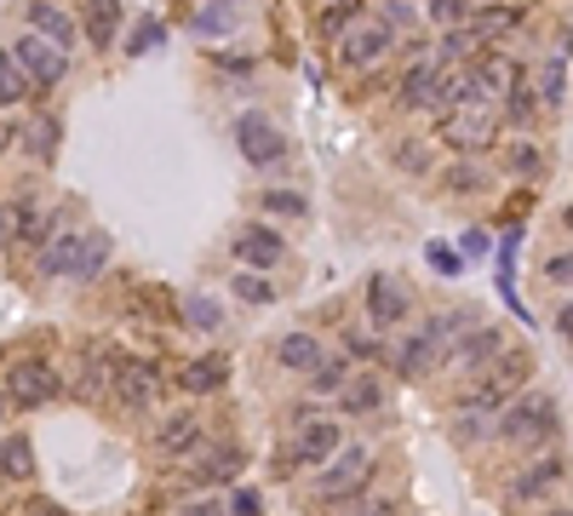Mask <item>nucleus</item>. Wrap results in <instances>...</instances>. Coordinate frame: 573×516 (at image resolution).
<instances>
[{
	"mask_svg": "<svg viewBox=\"0 0 573 516\" xmlns=\"http://www.w3.org/2000/svg\"><path fill=\"white\" fill-rule=\"evenodd\" d=\"M235 150H242V161H253V166H276L287 155V138L276 132V121H269V115L247 110L242 121H235Z\"/></svg>",
	"mask_w": 573,
	"mask_h": 516,
	"instance_id": "5",
	"label": "nucleus"
},
{
	"mask_svg": "<svg viewBox=\"0 0 573 516\" xmlns=\"http://www.w3.org/2000/svg\"><path fill=\"white\" fill-rule=\"evenodd\" d=\"M470 75H477V92H499V81H511V63H504V58H482Z\"/></svg>",
	"mask_w": 573,
	"mask_h": 516,
	"instance_id": "36",
	"label": "nucleus"
},
{
	"mask_svg": "<svg viewBox=\"0 0 573 516\" xmlns=\"http://www.w3.org/2000/svg\"><path fill=\"white\" fill-rule=\"evenodd\" d=\"M424 259H430V270H436V275H459V270H464V253H453L448 241H430Z\"/></svg>",
	"mask_w": 573,
	"mask_h": 516,
	"instance_id": "37",
	"label": "nucleus"
},
{
	"mask_svg": "<svg viewBox=\"0 0 573 516\" xmlns=\"http://www.w3.org/2000/svg\"><path fill=\"white\" fill-rule=\"evenodd\" d=\"M551 516H573V510H551Z\"/></svg>",
	"mask_w": 573,
	"mask_h": 516,
	"instance_id": "56",
	"label": "nucleus"
},
{
	"mask_svg": "<svg viewBox=\"0 0 573 516\" xmlns=\"http://www.w3.org/2000/svg\"><path fill=\"white\" fill-rule=\"evenodd\" d=\"M367 316H374L379 327H396V322H408L413 316V304H408V293L396 287V275H367Z\"/></svg>",
	"mask_w": 573,
	"mask_h": 516,
	"instance_id": "8",
	"label": "nucleus"
},
{
	"mask_svg": "<svg viewBox=\"0 0 573 516\" xmlns=\"http://www.w3.org/2000/svg\"><path fill=\"white\" fill-rule=\"evenodd\" d=\"M424 333L436 338V351H442V362H448V356L459 351V338H464V333H477V310H448V316H436Z\"/></svg>",
	"mask_w": 573,
	"mask_h": 516,
	"instance_id": "22",
	"label": "nucleus"
},
{
	"mask_svg": "<svg viewBox=\"0 0 573 516\" xmlns=\"http://www.w3.org/2000/svg\"><path fill=\"white\" fill-rule=\"evenodd\" d=\"M390 47H396V34H390L385 18H356V23L345 29V41H339V58H345L350 69H374Z\"/></svg>",
	"mask_w": 573,
	"mask_h": 516,
	"instance_id": "7",
	"label": "nucleus"
},
{
	"mask_svg": "<svg viewBox=\"0 0 573 516\" xmlns=\"http://www.w3.org/2000/svg\"><path fill=\"white\" fill-rule=\"evenodd\" d=\"M374 471H379L374 447H361V442H345V454L332 459V465H321V476H316V499H321V505L356 499V494H367V482H374Z\"/></svg>",
	"mask_w": 573,
	"mask_h": 516,
	"instance_id": "2",
	"label": "nucleus"
},
{
	"mask_svg": "<svg viewBox=\"0 0 573 516\" xmlns=\"http://www.w3.org/2000/svg\"><path fill=\"white\" fill-rule=\"evenodd\" d=\"M350 516H396V499H385V494H361V499L350 505Z\"/></svg>",
	"mask_w": 573,
	"mask_h": 516,
	"instance_id": "41",
	"label": "nucleus"
},
{
	"mask_svg": "<svg viewBox=\"0 0 573 516\" xmlns=\"http://www.w3.org/2000/svg\"><path fill=\"white\" fill-rule=\"evenodd\" d=\"M539 98H545V103L562 98V63H545V75H539Z\"/></svg>",
	"mask_w": 573,
	"mask_h": 516,
	"instance_id": "45",
	"label": "nucleus"
},
{
	"mask_svg": "<svg viewBox=\"0 0 573 516\" xmlns=\"http://www.w3.org/2000/svg\"><path fill=\"white\" fill-rule=\"evenodd\" d=\"M430 12L442 23H453V18H464V0H430Z\"/></svg>",
	"mask_w": 573,
	"mask_h": 516,
	"instance_id": "49",
	"label": "nucleus"
},
{
	"mask_svg": "<svg viewBox=\"0 0 573 516\" xmlns=\"http://www.w3.org/2000/svg\"><path fill=\"white\" fill-rule=\"evenodd\" d=\"M442 144L448 150H464V155H477V150H488L493 144V132H499V110L493 103H482V98H470V103H459L453 115H442Z\"/></svg>",
	"mask_w": 573,
	"mask_h": 516,
	"instance_id": "3",
	"label": "nucleus"
},
{
	"mask_svg": "<svg viewBox=\"0 0 573 516\" xmlns=\"http://www.w3.org/2000/svg\"><path fill=\"white\" fill-rule=\"evenodd\" d=\"M242 465H247L242 447H201V459L190 465V482H201V488H207V482H235Z\"/></svg>",
	"mask_w": 573,
	"mask_h": 516,
	"instance_id": "15",
	"label": "nucleus"
},
{
	"mask_svg": "<svg viewBox=\"0 0 573 516\" xmlns=\"http://www.w3.org/2000/svg\"><path fill=\"white\" fill-rule=\"evenodd\" d=\"M81 235H86V230H58V235H52V247H41V275H75Z\"/></svg>",
	"mask_w": 573,
	"mask_h": 516,
	"instance_id": "23",
	"label": "nucleus"
},
{
	"mask_svg": "<svg viewBox=\"0 0 573 516\" xmlns=\"http://www.w3.org/2000/svg\"><path fill=\"white\" fill-rule=\"evenodd\" d=\"M81 29H86L92 47H115V34H121V0H86Z\"/></svg>",
	"mask_w": 573,
	"mask_h": 516,
	"instance_id": "20",
	"label": "nucleus"
},
{
	"mask_svg": "<svg viewBox=\"0 0 573 516\" xmlns=\"http://www.w3.org/2000/svg\"><path fill=\"white\" fill-rule=\"evenodd\" d=\"M361 18V0H332V7H321V34H327V41H345V29Z\"/></svg>",
	"mask_w": 573,
	"mask_h": 516,
	"instance_id": "28",
	"label": "nucleus"
},
{
	"mask_svg": "<svg viewBox=\"0 0 573 516\" xmlns=\"http://www.w3.org/2000/svg\"><path fill=\"white\" fill-rule=\"evenodd\" d=\"M448 190H453V195H477V190H488V172H482L477 161H453V166H448Z\"/></svg>",
	"mask_w": 573,
	"mask_h": 516,
	"instance_id": "30",
	"label": "nucleus"
},
{
	"mask_svg": "<svg viewBox=\"0 0 573 516\" xmlns=\"http://www.w3.org/2000/svg\"><path fill=\"white\" fill-rule=\"evenodd\" d=\"M29 87H35V81L23 75V63H18L12 52H0V103H23Z\"/></svg>",
	"mask_w": 573,
	"mask_h": 516,
	"instance_id": "29",
	"label": "nucleus"
},
{
	"mask_svg": "<svg viewBox=\"0 0 573 516\" xmlns=\"http://www.w3.org/2000/svg\"><path fill=\"white\" fill-rule=\"evenodd\" d=\"M470 47H477V29H448V34H442V52H448V58H459V52H470Z\"/></svg>",
	"mask_w": 573,
	"mask_h": 516,
	"instance_id": "44",
	"label": "nucleus"
},
{
	"mask_svg": "<svg viewBox=\"0 0 573 516\" xmlns=\"http://www.w3.org/2000/svg\"><path fill=\"white\" fill-rule=\"evenodd\" d=\"M339 407L345 413H374V407H385V385H379L374 373H356L350 385L339 391Z\"/></svg>",
	"mask_w": 573,
	"mask_h": 516,
	"instance_id": "25",
	"label": "nucleus"
},
{
	"mask_svg": "<svg viewBox=\"0 0 573 516\" xmlns=\"http://www.w3.org/2000/svg\"><path fill=\"white\" fill-rule=\"evenodd\" d=\"M23 516H63V510H58V505H47V499H35V505H29Z\"/></svg>",
	"mask_w": 573,
	"mask_h": 516,
	"instance_id": "52",
	"label": "nucleus"
},
{
	"mask_svg": "<svg viewBox=\"0 0 573 516\" xmlns=\"http://www.w3.org/2000/svg\"><path fill=\"white\" fill-rule=\"evenodd\" d=\"M327 7H332V0H327Z\"/></svg>",
	"mask_w": 573,
	"mask_h": 516,
	"instance_id": "57",
	"label": "nucleus"
},
{
	"mask_svg": "<svg viewBox=\"0 0 573 516\" xmlns=\"http://www.w3.org/2000/svg\"><path fill=\"white\" fill-rule=\"evenodd\" d=\"M0 471H7L12 482H29V476H35V454H29V436H7V442H0Z\"/></svg>",
	"mask_w": 573,
	"mask_h": 516,
	"instance_id": "27",
	"label": "nucleus"
},
{
	"mask_svg": "<svg viewBox=\"0 0 573 516\" xmlns=\"http://www.w3.org/2000/svg\"><path fill=\"white\" fill-rule=\"evenodd\" d=\"M345 344H350V356H367V362L379 356V338H374V333H361V327H350V333H345Z\"/></svg>",
	"mask_w": 573,
	"mask_h": 516,
	"instance_id": "43",
	"label": "nucleus"
},
{
	"mask_svg": "<svg viewBox=\"0 0 573 516\" xmlns=\"http://www.w3.org/2000/svg\"><path fill=\"white\" fill-rule=\"evenodd\" d=\"M161 41H166V23H161V18H144L139 29H132V41H126V58H150Z\"/></svg>",
	"mask_w": 573,
	"mask_h": 516,
	"instance_id": "32",
	"label": "nucleus"
},
{
	"mask_svg": "<svg viewBox=\"0 0 573 516\" xmlns=\"http://www.w3.org/2000/svg\"><path fill=\"white\" fill-rule=\"evenodd\" d=\"M511 447H545L556 436V402L551 396H539V391H522L511 407L499 413V425H493Z\"/></svg>",
	"mask_w": 573,
	"mask_h": 516,
	"instance_id": "1",
	"label": "nucleus"
},
{
	"mask_svg": "<svg viewBox=\"0 0 573 516\" xmlns=\"http://www.w3.org/2000/svg\"><path fill=\"white\" fill-rule=\"evenodd\" d=\"M184 316H190V327H218L224 322V310H218V299H207V293H195V299H184Z\"/></svg>",
	"mask_w": 573,
	"mask_h": 516,
	"instance_id": "33",
	"label": "nucleus"
},
{
	"mask_svg": "<svg viewBox=\"0 0 573 516\" xmlns=\"http://www.w3.org/2000/svg\"><path fill=\"white\" fill-rule=\"evenodd\" d=\"M229 287H235V299H247V304H269V299H276V287H269L258 270H242Z\"/></svg>",
	"mask_w": 573,
	"mask_h": 516,
	"instance_id": "35",
	"label": "nucleus"
},
{
	"mask_svg": "<svg viewBox=\"0 0 573 516\" xmlns=\"http://www.w3.org/2000/svg\"><path fill=\"white\" fill-rule=\"evenodd\" d=\"M155 447H161V454H173V459L201 454V419H195V413H178V419H166V425L155 431Z\"/></svg>",
	"mask_w": 573,
	"mask_h": 516,
	"instance_id": "19",
	"label": "nucleus"
},
{
	"mask_svg": "<svg viewBox=\"0 0 573 516\" xmlns=\"http://www.w3.org/2000/svg\"><path fill=\"white\" fill-rule=\"evenodd\" d=\"M545 275H551L556 287H573V253H556V259L545 264Z\"/></svg>",
	"mask_w": 573,
	"mask_h": 516,
	"instance_id": "46",
	"label": "nucleus"
},
{
	"mask_svg": "<svg viewBox=\"0 0 573 516\" xmlns=\"http://www.w3.org/2000/svg\"><path fill=\"white\" fill-rule=\"evenodd\" d=\"M155 367L150 362H139V356H126V362H115V396H121V407H155Z\"/></svg>",
	"mask_w": 573,
	"mask_h": 516,
	"instance_id": "11",
	"label": "nucleus"
},
{
	"mask_svg": "<svg viewBox=\"0 0 573 516\" xmlns=\"http://www.w3.org/2000/svg\"><path fill=\"white\" fill-rule=\"evenodd\" d=\"M235 516H258V494H247V488H235Z\"/></svg>",
	"mask_w": 573,
	"mask_h": 516,
	"instance_id": "50",
	"label": "nucleus"
},
{
	"mask_svg": "<svg viewBox=\"0 0 573 516\" xmlns=\"http://www.w3.org/2000/svg\"><path fill=\"white\" fill-rule=\"evenodd\" d=\"M567 230H573V206H567Z\"/></svg>",
	"mask_w": 573,
	"mask_h": 516,
	"instance_id": "55",
	"label": "nucleus"
},
{
	"mask_svg": "<svg viewBox=\"0 0 573 516\" xmlns=\"http://www.w3.org/2000/svg\"><path fill=\"white\" fill-rule=\"evenodd\" d=\"M385 23H390V34H401V29H419V12L408 7V0H385V12H379Z\"/></svg>",
	"mask_w": 573,
	"mask_h": 516,
	"instance_id": "38",
	"label": "nucleus"
},
{
	"mask_svg": "<svg viewBox=\"0 0 573 516\" xmlns=\"http://www.w3.org/2000/svg\"><path fill=\"white\" fill-rule=\"evenodd\" d=\"M224 385H229V356H201V362L184 367V391L190 396H213Z\"/></svg>",
	"mask_w": 573,
	"mask_h": 516,
	"instance_id": "21",
	"label": "nucleus"
},
{
	"mask_svg": "<svg viewBox=\"0 0 573 516\" xmlns=\"http://www.w3.org/2000/svg\"><path fill=\"white\" fill-rule=\"evenodd\" d=\"M470 29H477V41H482V34H499V29H516V12H511V7H493V12H482Z\"/></svg>",
	"mask_w": 573,
	"mask_h": 516,
	"instance_id": "39",
	"label": "nucleus"
},
{
	"mask_svg": "<svg viewBox=\"0 0 573 516\" xmlns=\"http://www.w3.org/2000/svg\"><path fill=\"white\" fill-rule=\"evenodd\" d=\"M436 75H442V69H436L430 58H419L413 69H408V75H401V110H424V103H430V87H436Z\"/></svg>",
	"mask_w": 573,
	"mask_h": 516,
	"instance_id": "24",
	"label": "nucleus"
},
{
	"mask_svg": "<svg viewBox=\"0 0 573 516\" xmlns=\"http://www.w3.org/2000/svg\"><path fill=\"white\" fill-rule=\"evenodd\" d=\"M29 150L52 155V150H58V121H35V127H29Z\"/></svg>",
	"mask_w": 573,
	"mask_h": 516,
	"instance_id": "40",
	"label": "nucleus"
},
{
	"mask_svg": "<svg viewBox=\"0 0 573 516\" xmlns=\"http://www.w3.org/2000/svg\"><path fill=\"white\" fill-rule=\"evenodd\" d=\"M396 166H413V172H424V166H430V155H424L419 144H401V150H396Z\"/></svg>",
	"mask_w": 573,
	"mask_h": 516,
	"instance_id": "48",
	"label": "nucleus"
},
{
	"mask_svg": "<svg viewBox=\"0 0 573 516\" xmlns=\"http://www.w3.org/2000/svg\"><path fill=\"white\" fill-rule=\"evenodd\" d=\"M29 34H41V41H52V47H81V23L63 12V7H52V0H29Z\"/></svg>",
	"mask_w": 573,
	"mask_h": 516,
	"instance_id": "10",
	"label": "nucleus"
},
{
	"mask_svg": "<svg viewBox=\"0 0 573 516\" xmlns=\"http://www.w3.org/2000/svg\"><path fill=\"white\" fill-rule=\"evenodd\" d=\"M178 516H229V505L224 499H190Z\"/></svg>",
	"mask_w": 573,
	"mask_h": 516,
	"instance_id": "47",
	"label": "nucleus"
},
{
	"mask_svg": "<svg viewBox=\"0 0 573 516\" xmlns=\"http://www.w3.org/2000/svg\"><path fill=\"white\" fill-rule=\"evenodd\" d=\"M511 166H516V172H539V155H533V150H511Z\"/></svg>",
	"mask_w": 573,
	"mask_h": 516,
	"instance_id": "51",
	"label": "nucleus"
},
{
	"mask_svg": "<svg viewBox=\"0 0 573 516\" xmlns=\"http://www.w3.org/2000/svg\"><path fill=\"white\" fill-rule=\"evenodd\" d=\"M556 327H562V333L573 338V304H567V310H562V316H556Z\"/></svg>",
	"mask_w": 573,
	"mask_h": 516,
	"instance_id": "54",
	"label": "nucleus"
},
{
	"mask_svg": "<svg viewBox=\"0 0 573 516\" xmlns=\"http://www.w3.org/2000/svg\"><path fill=\"white\" fill-rule=\"evenodd\" d=\"M12 219H18V213H12V206H0V241H7V235H12Z\"/></svg>",
	"mask_w": 573,
	"mask_h": 516,
	"instance_id": "53",
	"label": "nucleus"
},
{
	"mask_svg": "<svg viewBox=\"0 0 573 516\" xmlns=\"http://www.w3.org/2000/svg\"><path fill=\"white\" fill-rule=\"evenodd\" d=\"M470 98H477V75H470V69H442V75H436V87H430V103H424V110L453 115L459 103H470Z\"/></svg>",
	"mask_w": 573,
	"mask_h": 516,
	"instance_id": "16",
	"label": "nucleus"
},
{
	"mask_svg": "<svg viewBox=\"0 0 573 516\" xmlns=\"http://www.w3.org/2000/svg\"><path fill=\"white\" fill-rule=\"evenodd\" d=\"M345 454V431L332 425V419H305L298 425V454L293 459H305V465H332Z\"/></svg>",
	"mask_w": 573,
	"mask_h": 516,
	"instance_id": "9",
	"label": "nucleus"
},
{
	"mask_svg": "<svg viewBox=\"0 0 573 516\" xmlns=\"http://www.w3.org/2000/svg\"><path fill=\"white\" fill-rule=\"evenodd\" d=\"M310 385H316V396H332V391H345V385H350V367L327 356V362L310 373Z\"/></svg>",
	"mask_w": 573,
	"mask_h": 516,
	"instance_id": "34",
	"label": "nucleus"
},
{
	"mask_svg": "<svg viewBox=\"0 0 573 516\" xmlns=\"http://www.w3.org/2000/svg\"><path fill=\"white\" fill-rule=\"evenodd\" d=\"M562 471H567V465H562L556 454L533 459L528 471H516V476H511V499H516V505H528V499H539V494H551L556 482H562Z\"/></svg>",
	"mask_w": 573,
	"mask_h": 516,
	"instance_id": "14",
	"label": "nucleus"
},
{
	"mask_svg": "<svg viewBox=\"0 0 573 516\" xmlns=\"http://www.w3.org/2000/svg\"><path fill=\"white\" fill-rule=\"evenodd\" d=\"M104 264H110V235H104V230H86V235H81V259H75V275H81V282H92V275L104 270Z\"/></svg>",
	"mask_w": 573,
	"mask_h": 516,
	"instance_id": "26",
	"label": "nucleus"
},
{
	"mask_svg": "<svg viewBox=\"0 0 573 516\" xmlns=\"http://www.w3.org/2000/svg\"><path fill=\"white\" fill-rule=\"evenodd\" d=\"M52 396H58V373H52L41 356H23V362L7 367V402H12V407L35 413V407H47Z\"/></svg>",
	"mask_w": 573,
	"mask_h": 516,
	"instance_id": "4",
	"label": "nucleus"
},
{
	"mask_svg": "<svg viewBox=\"0 0 573 516\" xmlns=\"http://www.w3.org/2000/svg\"><path fill=\"white\" fill-rule=\"evenodd\" d=\"M436 362H442V351H436L430 333H413V338L396 344V373H401V378H424Z\"/></svg>",
	"mask_w": 573,
	"mask_h": 516,
	"instance_id": "18",
	"label": "nucleus"
},
{
	"mask_svg": "<svg viewBox=\"0 0 573 516\" xmlns=\"http://www.w3.org/2000/svg\"><path fill=\"white\" fill-rule=\"evenodd\" d=\"M12 58L23 63V75L35 81V87H58L63 75H70V52L52 47V41H41V34H18Z\"/></svg>",
	"mask_w": 573,
	"mask_h": 516,
	"instance_id": "6",
	"label": "nucleus"
},
{
	"mask_svg": "<svg viewBox=\"0 0 573 516\" xmlns=\"http://www.w3.org/2000/svg\"><path fill=\"white\" fill-rule=\"evenodd\" d=\"M224 23H235V12H229V0H218L213 12H201V18H195V29H201V34H213V29H224Z\"/></svg>",
	"mask_w": 573,
	"mask_h": 516,
	"instance_id": "42",
	"label": "nucleus"
},
{
	"mask_svg": "<svg viewBox=\"0 0 573 516\" xmlns=\"http://www.w3.org/2000/svg\"><path fill=\"white\" fill-rule=\"evenodd\" d=\"M264 213H269V219H305L310 201L293 195V190H264Z\"/></svg>",
	"mask_w": 573,
	"mask_h": 516,
	"instance_id": "31",
	"label": "nucleus"
},
{
	"mask_svg": "<svg viewBox=\"0 0 573 516\" xmlns=\"http://www.w3.org/2000/svg\"><path fill=\"white\" fill-rule=\"evenodd\" d=\"M282 235L276 230H264V224H253V230H242V235H235V259H242V264H253V270H276L282 264Z\"/></svg>",
	"mask_w": 573,
	"mask_h": 516,
	"instance_id": "13",
	"label": "nucleus"
},
{
	"mask_svg": "<svg viewBox=\"0 0 573 516\" xmlns=\"http://www.w3.org/2000/svg\"><path fill=\"white\" fill-rule=\"evenodd\" d=\"M493 356H504V333L499 327H477V333H464L459 338V351L448 356L453 367H464V373H482Z\"/></svg>",
	"mask_w": 573,
	"mask_h": 516,
	"instance_id": "12",
	"label": "nucleus"
},
{
	"mask_svg": "<svg viewBox=\"0 0 573 516\" xmlns=\"http://www.w3.org/2000/svg\"><path fill=\"white\" fill-rule=\"evenodd\" d=\"M276 362L293 367V373H316L327 356H321V338L316 333H282L276 338Z\"/></svg>",
	"mask_w": 573,
	"mask_h": 516,
	"instance_id": "17",
	"label": "nucleus"
}]
</instances>
